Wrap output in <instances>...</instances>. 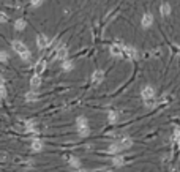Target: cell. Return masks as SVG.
I'll use <instances>...</instances> for the list:
<instances>
[{"label":"cell","mask_w":180,"mask_h":172,"mask_svg":"<svg viewBox=\"0 0 180 172\" xmlns=\"http://www.w3.org/2000/svg\"><path fill=\"white\" fill-rule=\"evenodd\" d=\"M78 134H79L81 137H87V136L90 134V128H89V125H87V127H81V128H78Z\"/></svg>","instance_id":"obj_16"},{"label":"cell","mask_w":180,"mask_h":172,"mask_svg":"<svg viewBox=\"0 0 180 172\" xmlns=\"http://www.w3.org/2000/svg\"><path fill=\"white\" fill-rule=\"evenodd\" d=\"M73 66H74V65H73V62H71V60H68V59H65V60H63V63H62L63 71H71V69H73Z\"/></svg>","instance_id":"obj_18"},{"label":"cell","mask_w":180,"mask_h":172,"mask_svg":"<svg viewBox=\"0 0 180 172\" xmlns=\"http://www.w3.org/2000/svg\"><path fill=\"white\" fill-rule=\"evenodd\" d=\"M123 149H122V145L119 144V142H114V144H111L109 145V149H108V152L109 153H112V155H117V153H120Z\"/></svg>","instance_id":"obj_10"},{"label":"cell","mask_w":180,"mask_h":172,"mask_svg":"<svg viewBox=\"0 0 180 172\" xmlns=\"http://www.w3.org/2000/svg\"><path fill=\"white\" fill-rule=\"evenodd\" d=\"M141 95H142V100H152V98H155V88L152 85H145Z\"/></svg>","instance_id":"obj_5"},{"label":"cell","mask_w":180,"mask_h":172,"mask_svg":"<svg viewBox=\"0 0 180 172\" xmlns=\"http://www.w3.org/2000/svg\"><path fill=\"white\" fill-rule=\"evenodd\" d=\"M11 47H13V51H14L17 55H21V54H24V52L29 51V47L25 46L22 41H13V43H11Z\"/></svg>","instance_id":"obj_3"},{"label":"cell","mask_w":180,"mask_h":172,"mask_svg":"<svg viewBox=\"0 0 180 172\" xmlns=\"http://www.w3.org/2000/svg\"><path fill=\"white\" fill-rule=\"evenodd\" d=\"M30 85H32L33 88L40 87V85H41V74H35V76L32 78V81H30Z\"/></svg>","instance_id":"obj_14"},{"label":"cell","mask_w":180,"mask_h":172,"mask_svg":"<svg viewBox=\"0 0 180 172\" xmlns=\"http://www.w3.org/2000/svg\"><path fill=\"white\" fill-rule=\"evenodd\" d=\"M160 13H161L163 17H168V16L171 14V5H169V3H163V5L160 7Z\"/></svg>","instance_id":"obj_13"},{"label":"cell","mask_w":180,"mask_h":172,"mask_svg":"<svg viewBox=\"0 0 180 172\" xmlns=\"http://www.w3.org/2000/svg\"><path fill=\"white\" fill-rule=\"evenodd\" d=\"M66 55H68V49H66V46H62L59 51H57V54H56V59H59V60H65Z\"/></svg>","instance_id":"obj_11"},{"label":"cell","mask_w":180,"mask_h":172,"mask_svg":"<svg viewBox=\"0 0 180 172\" xmlns=\"http://www.w3.org/2000/svg\"><path fill=\"white\" fill-rule=\"evenodd\" d=\"M19 57H21V59H22L24 62H29V60H30V57H32V54H30V51H27V52H24V54H21Z\"/></svg>","instance_id":"obj_24"},{"label":"cell","mask_w":180,"mask_h":172,"mask_svg":"<svg viewBox=\"0 0 180 172\" xmlns=\"http://www.w3.org/2000/svg\"><path fill=\"white\" fill-rule=\"evenodd\" d=\"M49 44H51V41H49V38L46 35H43V33L36 35V47L40 49V51H41V49H46Z\"/></svg>","instance_id":"obj_2"},{"label":"cell","mask_w":180,"mask_h":172,"mask_svg":"<svg viewBox=\"0 0 180 172\" xmlns=\"http://www.w3.org/2000/svg\"><path fill=\"white\" fill-rule=\"evenodd\" d=\"M172 139H174V142H177V139H178V130H177V128L174 130V134H172Z\"/></svg>","instance_id":"obj_29"},{"label":"cell","mask_w":180,"mask_h":172,"mask_svg":"<svg viewBox=\"0 0 180 172\" xmlns=\"http://www.w3.org/2000/svg\"><path fill=\"white\" fill-rule=\"evenodd\" d=\"M120 145H122V149L125 150V149H130V147L133 145V141L130 139V137H123V139H120V141H117Z\"/></svg>","instance_id":"obj_12"},{"label":"cell","mask_w":180,"mask_h":172,"mask_svg":"<svg viewBox=\"0 0 180 172\" xmlns=\"http://www.w3.org/2000/svg\"><path fill=\"white\" fill-rule=\"evenodd\" d=\"M43 2H44V0H30V5H32L33 8H38V7H41Z\"/></svg>","instance_id":"obj_25"},{"label":"cell","mask_w":180,"mask_h":172,"mask_svg":"<svg viewBox=\"0 0 180 172\" xmlns=\"http://www.w3.org/2000/svg\"><path fill=\"white\" fill-rule=\"evenodd\" d=\"M25 27H27V21L25 19H16V22H14V30H17V32H22V30H25Z\"/></svg>","instance_id":"obj_9"},{"label":"cell","mask_w":180,"mask_h":172,"mask_svg":"<svg viewBox=\"0 0 180 172\" xmlns=\"http://www.w3.org/2000/svg\"><path fill=\"white\" fill-rule=\"evenodd\" d=\"M0 85H5V79L2 76H0Z\"/></svg>","instance_id":"obj_30"},{"label":"cell","mask_w":180,"mask_h":172,"mask_svg":"<svg viewBox=\"0 0 180 172\" xmlns=\"http://www.w3.org/2000/svg\"><path fill=\"white\" fill-rule=\"evenodd\" d=\"M25 100H27V101H35V100H36V95H35L33 92H30V93H27Z\"/></svg>","instance_id":"obj_26"},{"label":"cell","mask_w":180,"mask_h":172,"mask_svg":"<svg viewBox=\"0 0 180 172\" xmlns=\"http://www.w3.org/2000/svg\"><path fill=\"white\" fill-rule=\"evenodd\" d=\"M44 68H46V60H40L36 63V74H41V73L44 71Z\"/></svg>","instance_id":"obj_19"},{"label":"cell","mask_w":180,"mask_h":172,"mask_svg":"<svg viewBox=\"0 0 180 172\" xmlns=\"http://www.w3.org/2000/svg\"><path fill=\"white\" fill-rule=\"evenodd\" d=\"M25 128H27L29 133H36V127H35L33 122H27V123H25Z\"/></svg>","instance_id":"obj_21"},{"label":"cell","mask_w":180,"mask_h":172,"mask_svg":"<svg viewBox=\"0 0 180 172\" xmlns=\"http://www.w3.org/2000/svg\"><path fill=\"white\" fill-rule=\"evenodd\" d=\"M106 172H111V170H106Z\"/></svg>","instance_id":"obj_31"},{"label":"cell","mask_w":180,"mask_h":172,"mask_svg":"<svg viewBox=\"0 0 180 172\" xmlns=\"http://www.w3.org/2000/svg\"><path fill=\"white\" fill-rule=\"evenodd\" d=\"M103 81H105V71H103V69H95L92 73V82H93V85H100Z\"/></svg>","instance_id":"obj_4"},{"label":"cell","mask_w":180,"mask_h":172,"mask_svg":"<svg viewBox=\"0 0 180 172\" xmlns=\"http://www.w3.org/2000/svg\"><path fill=\"white\" fill-rule=\"evenodd\" d=\"M43 147H44V144L41 142V139H33L32 144H30V149H32L33 152H41Z\"/></svg>","instance_id":"obj_8"},{"label":"cell","mask_w":180,"mask_h":172,"mask_svg":"<svg viewBox=\"0 0 180 172\" xmlns=\"http://www.w3.org/2000/svg\"><path fill=\"white\" fill-rule=\"evenodd\" d=\"M152 24H153V14H152V13H145V14L142 16V19H141V26H142V29H148V27H152Z\"/></svg>","instance_id":"obj_6"},{"label":"cell","mask_w":180,"mask_h":172,"mask_svg":"<svg viewBox=\"0 0 180 172\" xmlns=\"http://www.w3.org/2000/svg\"><path fill=\"white\" fill-rule=\"evenodd\" d=\"M112 164L114 166H117V167H120V166H123L125 164V160H123V156H120L119 153L114 156V160H112Z\"/></svg>","instance_id":"obj_17"},{"label":"cell","mask_w":180,"mask_h":172,"mask_svg":"<svg viewBox=\"0 0 180 172\" xmlns=\"http://www.w3.org/2000/svg\"><path fill=\"white\" fill-rule=\"evenodd\" d=\"M123 55H126L128 59H136L138 57V51L131 46H123Z\"/></svg>","instance_id":"obj_7"},{"label":"cell","mask_w":180,"mask_h":172,"mask_svg":"<svg viewBox=\"0 0 180 172\" xmlns=\"http://www.w3.org/2000/svg\"><path fill=\"white\" fill-rule=\"evenodd\" d=\"M5 96H7V88L5 85H0V100H3Z\"/></svg>","instance_id":"obj_27"},{"label":"cell","mask_w":180,"mask_h":172,"mask_svg":"<svg viewBox=\"0 0 180 172\" xmlns=\"http://www.w3.org/2000/svg\"><path fill=\"white\" fill-rule=\"evenodd\" d=\"M108 118H109V122H117L119 120V112L117 111H109L108 112Z\"/></svg>","instance_id":"obj_20"},{"label":"cell","mask_w":180,"mask_h":172,"mask_svg":"<svg viewBox=\"0 0 180 172\" xmlns=\"http://www.w3.org/2000/svg\"><path fill=\"white\" fill-rule=\"evenodd\" d=\"M87 125H89V120H87V117H84V115H81L78 120H76V127H78V128L87 127Z\"/></svg>","instance_id":"obj_15"},{"label":"cell","mask_w":180,"mask_h":172,"mask_svg":"<svg viewBox=\"0 0 180 172\" xmlns=\"http://www.w3.org/2000/svg\"><path fill=\"white\" fill-rule=\"evenodd\" d=\"M0 62L2 63H7L8 62V54L5 51H0Z\"/></svg>","instance_id":"obj_23"},{"label":"cell","mask_w":180,"mask_h":172,"mask_svg":"<svg viewBox=\"0 0 180 172\" xmlns=\"http://www.w3.org/2000/svg\"><path fill=\"white\" fill-rule=\"evenodd\" d=\"M123 43L122 41H117V43H114V44H111V47H109V52H111V55L112 57H122L123 55Z\"/></svg>","instance_id":"obj_1"},{"label":"cell","mask_w":180,"mask_h":172,"mask_svg":"<svg viewBox=\"0 0 180 172\" xmlns=\"http://www.w3.org/2000/svg\"><path fill=\"white\" fill-rule=\"evenodd\" d=\"M7 21H8V14L3 13V11H0V24H2V22H7Z\"/></svg>","instance_id":"obj_28"},{"label":"cell","mask_w":180,"mask_h":172,"mask_svg":"<svg viewBox=\"0 0 180 172\" xmlns=\"http://www.w3.org/2000/svg\"><path fill=\"white\" fill-rule=\"evenodd\" d=\"M70 166H71V167H79V166H81V161H79L78 158L71 156V158H70Z\"/></svg>","instance_id":"obj_22"}]
</instances>
